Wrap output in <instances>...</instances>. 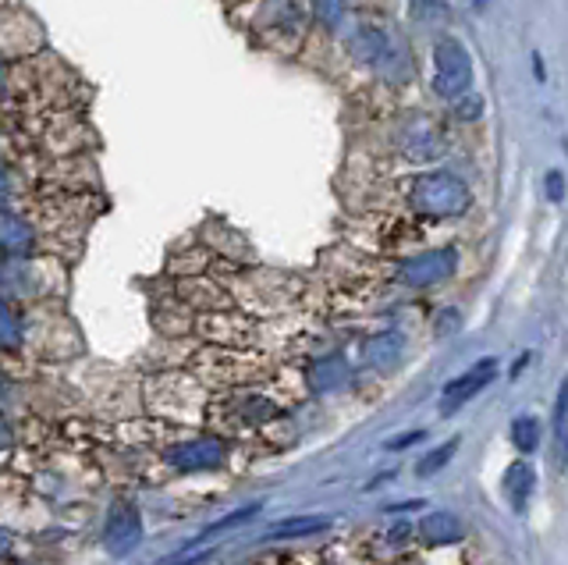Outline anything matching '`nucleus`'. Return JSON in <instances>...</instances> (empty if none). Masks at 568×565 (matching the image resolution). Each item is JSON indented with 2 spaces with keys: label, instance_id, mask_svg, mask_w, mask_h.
Segmentation results:
<instances>
[{
  "label": "nucleus",
  "instance_id": "nucleus-10",
  "mask_svg": "<svg viewBox=\"0 0 568 565\" xmlns=\"http://www.w3.org/2000/svg\"><path fill=\"white\" fill-rule=\"evenodd\" d=\"M405 153H409L412 160H434L444 153V139L441 132L434 125H419L409 139H405Z\"/></svg>",
  "mask_w": 568,
  "mask_h": 565
},
{
  "label": "nucleus",
  "instance_id": "nucleus-8",
  "mask_svg": "<svg viewBox=\"0 0 568 565\" xmlns=\"http://www.w3.org/2000/svg\"><path fill=\"white\" fill-rule=\"evenodd\" d=\"M419 533H423L427 544L441 548V544H458L466 530H462V519L452 516V513H430L423 523H419Z\"/></svg>",
  "mask_w": 568,
  "mask_h": 565
},
{
  "label": "nucleus",
  "instance_id": "nucleus-11",
  "mask_svg": "<svg viewBox=\"0 0 568 565\" xmlns=\"http://www.w3.org/2000/svg\"><path fill=\"white\" fill-rule=\"evenodd\" d=\"M533 466L530 463H516L508 469V477H505V488H508V498H511V505L516 508H526V502H530V491H533Z\"/></svg>",
  "mask_w": 568,
  "mask_h": 565
},
{
  "label": "nucleus",
  "instance_id": "nucleus-7",
  "mask_svg": "<svg viewBox=\"0 0 568 565\" xmlns=\"http://www.w3.org/2000/svg\"><path fill=\"white\" fill-rule=\"evenodd\" d=\"M494 370H497V363L494 359H483L472 370L458 373V381H452L448 388H444V413H452L455 406H466V402L477 395L483 384H491Z\"/></svg>",
  "mask_w": 568,
  "mask_h": 565
},
{
  "label": "nucleus",
  "instance_id": "nucleus-5",
  "mask_svg": "<svg viewBox=\"0 0 568 565\" xmlns=\"http://www.w3.org/2000/svg\"><path fill=\"white\" fill-rule=\"evenodd\" d=\"M143 541V519L135 513L132 505H114L111 516H107V527H103V544L111 555L125 558L132 555L135 548Z\"/></svg>",
  "mask_w": 568,
  "mask_h": 565
},
{
  "label": "nucleus",
  "instance_id": "nucleus-15",
  "mask_svg": "<svg viewBox=\"0 0 568 565\" xmlns=\"http://www.w3.org/2000/svg\"><path fill=\"white\" fill-rule=\"evenodd\" d=\"M458 449V441H448V445H441L437 452H430V459L427 463H419V477H427V474H437L441 466H448V455Z\"/></svg>",
  "mask_w": 568,
  "mask_h": 565
},
{
  "label": "nucleus",
  "instance_id": "nucleus-12",
  "mask_svg": "<svg viewBox=\"0 0 568 565\" xmlns=\"http://www.w3.org/2000/svg\"><path fill=\"white\" fill-rule=\"evenodd\" d=\"M511 441H516L519 452H533L540 445V423L533 416H519V420L511 423Z\"/></svg>",
  "mask_w": 568,
  "mask_h": 565
},
{
  "label": "nucleus",
  "instance_id": "nucleus-2",
  "mask_svg": "<svg viewBox=\"0 0 568 565\" xmlns=\"http://www.w3.org/2000/svg\"><path fill=\"white\" fill-rule=\"evenodd\" d=\"M472 86V58L462 39H441L434 47V93L444 100H462Z\"/></svg>",
  "mask_w": 568,
  "mask_h": 565
},
{
  "label": "nucleus",
  "instance_id": "nucleus-1",
  "mask_svg": "<svg viewBox=\"0 0 568 565\" xmlns=\"http://www.w3.org/2000/svg\"><path fill=\"white\" fill-rule=\"evenodd\" d=\"M409 199L423 218H458V213H466L472 204L469 185L448 171L419 174L409 188Z\"/></svg>",
  "mask_w": 568,
  "mask_h": 565
},
{
  "label": "nucleus",
  "instance_id": "nucleus-3",
  "mask_svg": "<svg viewBox=\"0 0 568 565\" xmlns=\"http://www.w3.org/2000/svg\"><path fill=\"white\" fill-rule=\"evenodd\" d=\"M458 267V253L455 249H430V253H419V257L405 260L398 267V281L409 288H430L437 281H448Z\"/></svg>",
  "mask_w": 568,
  "mask_h": 565
},
{
  "label": "nucleus",
  "instance_id": "nucleus-9",
  "mask_svg": "<svg viewBox=\"0 0 568 565\" xmlns=\"http://www.w3.org/2000/svg\"><path fill=\"white\" fill-rule=\"evenodd\" d=\"M0 249L11 253V257H25L33 249V228L18 213L0 210Z\"/></svg>",
  "mask_w": 568,
  "mask_h": 565
},
{
  "label": "nucleus",
  "instance_id": "nucleus-16",
  "mask_svg": "<svg viewBox=\"0 0 568 565\" xmlns=\"http://www.w3.org/2000/svg\"><path fill=\"white\" fill-rule=\"evenodd\" d=\"M15 342H18V324H15V317L0 306V345H15Z\"/></svg>",
  "mask_w": 568,
  "mask_h": 565
},
{
  "label": "nucleus",
  "instance_id": "nucleus-14",
  "mask_svg": "<svg viewBox=\"0 0 568 565\" xmlns=\"http://www.w3.org/2000/svg\"><path fill=\"white\" fill-rule=\"evenodd\" d=\"M328 523L323 519H295V523H281V527H274V537H299V533H317L323 530Z\"/></svg>",
  "mask_w": 568,
  "mask_h": 565
},
{
  "label": "nucleus",
  "instance_id": "nucleus-6",
  "mask_svg": "<svg viewBox=\"0 0 568 565\" xmlns=\"http://www.w3.org/2000/svg\"><path fill=\"white\" fill-rule=\"evenodd\" d=\"M227 455V445L221 438H193V441H182L168 452L171 466L178 469H210V466H221Z\"/></svg>",
  "mask_w": 568,
  "mask_h": 565
},
{
  "label": "nucleus",
  "instance_id": "nucleus-4",
  "mask_svg": "<svg viewBox=\"0 0 568 565\" xmlns=\"http://www.w3.org/2000/svg\"><path fill=\"white\" fill-rule=\"evenodd\" d=\"M348 50L359 64H370L376 72H387L391 64H398L405 58V50L398 53V47L391 44V36L381 25H359V29L348 36Z\"/></svg>",
  "mask_w": 568,
  "mask_h": 565
},
{
  "label": "nucleus",
  "instance_id": "nucleus-13",
  "mask_svg": "<svg viewBox=\"0 0 568 565\" xmlns=\"http://www.w3.org/2000/svg\"><path fill=\"white\" fill-rule=\"evenodd\" d=\"M313 4V15L320 19V25H328V29H337L348 11V0H309Z\"/></svg>",
  "mask_w": 568,
  "mask_h": 565
},
{
  "label": "nucleus",
  "instance_id": "nucleus-19",
  "mask_svg": "<svg viewBox=\"0 0 568 565\" xmlns=\"http://www.w3.org/2000/svg\"><path fill=\"white\" fill-rule=\"evenodd\" d=\"M547 196L554 199V204H558V199H561V174H558V171H551V174H547Z\"/></svg>",
  "mask_w": 568,
  "mask_h": 565
},
{
  "label": "nucleus",
  "instance_id": "nucleus-21",
  "mask_svg": "<svg viewBox=\"0 0 568 565\" xmlns=\"http://www.w3.org/2000/svg\"><path fill=\"white\" fill-rule=\"evenodd\" d=\"M0 193H4V174H0Z\"/></svg>",
  "mask_w": 568,
  "mask_h": 565
},
{
  "label": "nucleus",
  "instance_id": "nucleus-18",
  "mask_svg": "<svg viewBox=\"0 0 568 565\" xmlns=\"http://www.w3.org/2000/svg\"><path fill=\"white\" fill-rule=\"evenodd\" d=\"M480 107H483V103H480L477 97L466 100V103H462V100H455V114H462L466 121H472V118H480Z\"/></svg>",
  "mask_w": 568,
  "mask_h": 565
},
{
  "label": "nucleus",
  "instance_id": "nucleus-17",
  "mask_svg": "<svg viewBox=\"0 0 568 565\" xmlns=\"http://www.w3.org/2000/svg\"><path fill=\"white\" fill-rule=\"evenodd\" d=\"M554 438H558V445L565 441V388L558 392V406H554Z\"/></svg>",
  "mask_w": 568,
  "mask_h": 565
},
{
  "label": "nucleus",
  "instance_id": "nucleus-20",
  "mask_svg": "<svg viewBox=\"0 0 568 565\" xmlns=\"http://www.w3.org/2000/svg\"><path fill=\"white\" fill-rule=\"evenodd\" d=\"M4 551H8V537L0 533V555H4Z\"/></svg>",
  "mask_w": 568,
  "mask_h": 565
}]
</instances>
